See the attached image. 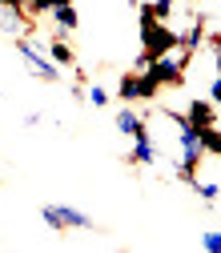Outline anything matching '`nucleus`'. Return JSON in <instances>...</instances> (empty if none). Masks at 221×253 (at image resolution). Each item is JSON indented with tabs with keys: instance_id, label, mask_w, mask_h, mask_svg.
I'll use <instances>...</instances> for the list:
<instances>
[{
	"instance_id": "f257e3e1",
	"label": "nucleus",
	"mask_w": 221,
	"mask_h": 253,
	"mask_svg": "<svg viewBox=\"0 0 221 253\" xmlns=\"http://www.w3.org/2000/svg\"><path fill=\"white\" fill-rule=\"evenodd\" d=\"M137 12H141V52H145V56H161L165 48H173V44H177V33L169 28V20L149 16V8H145V4H141Z\"/></svg>"
},
{
	"instance_id": "f03ea898",
	"label": "nucleus",
	"mask_w": 221,
	"mask_h": 253,
	"mask_svg": "<svg viewBox=\"0 0 221 253\" xmlns=\"http://www.w3.org/2000/svg\"><path fill=\"white\" fill-rule=\"evenodd\" d=\"M41 221L48 229H97V221L88 213H81V209H73V205H44Z\"/></svg>"
},
{
	"instance_id": "7ed1b4c3",
	"label": "nucleus",
	"mask_w": 221,
	"mask_h": 253,
	"mask_svg": "<svg viewBox=\"0 0 221 253\" xmlns=\"http://www.w3.org/2000/svg\"><path fill=\"white\" fill-rule=\"evenodd\" d=\"M157 92H161V84H157L149 73H125L121 77V84H117V97L125 101V105H133V101H153Z\"/></svg>"
},
{
	"instance_id": "20e7f679",
	"label": "nucleus",
	"mask_w": 221,
	"mask_h": 253,
	"mask_svg": "<svg viewBox=\"0 0 221 253\" xmlns=\"http://www.w3.org/2000/svg\"><path fill=\"white\" fill-rule=\"evenodd\" d=\"M16 52L28 60V73H33V77H41L44 84H56V81H60V69H56V65H52V60H48V56H44L33 41H28V37H16Z\"/></svg>"
},
{
	"instance_id": "39448f33",
	"label": "nucleus",
	"mask_w": 221,
	"mask_h": 253,
	"mask_svg": "<svg viewBox=\"0 0 221 253\" xmlns=\"http://www.w3.org/2000/svg\"><path fill=\"white\" fill-rule=\"evenodd\" d=\"M185 121L193 125L197 133H217V129H221V125H217V105H213V101H201V97H197V101H189Z\"/></svg>"
},
{
	"instance_id": "423d86ee",
	"label": "nucleus",
	"mask_w": 221,
	"mask_h": 253,
	"mask_svg": "<svg viewBox=\"0 0 221 253\" xmlns=\"http://www.w3.org/2000/svg\"><path fill=\"white\" fill-rule=\"evenodd\" d=\"M117 129H121L125 137H137V133H145V129H149V125H145V117H141L137 109L125 105V109H117Z\"/></svg>"
},
{
	"instance_id": "0eeeda50",
	"label": "nucleus",
	"mask_w": 221,
	"mask_h": 253,
	"mask_svg": "<svg viewBox=\"0 0 221 253\" xmlns=\"http://www.w3.org/2000/svg\"><path fill=\"white\" fill-rule=\"evenodd\" d=\"M153 157H157V149H153L149 129H145V133L133 137V153H129V161H133V165H153Z\"/></svg>"
},
{
	"instance_id": "6e6552de",
	"label": "nucleus",
	"mask_w": 221,
	"mask_h": 253,
	"mask_svg": "<svg viewBox=\"0 0 221 253\" xmlns=\"http://www.w3.org/2000/svg\"><path fill=\"white\" fill-rule=\"evenodd\" d=\"M52 20H56V28H60L56 37H65V33H77L81 16H77V8H73V0H69V4H56V8H52Z\"/></svg>"
},
{
	"instance_id": "1a4fd4ad",
	"label": "nucleus",
	"mask_w": 221,
	"mask_h": 253,
	"mask_svg": "<svg viewBox=\"0 0 221 253\" xmlns=\"http://www.w3.org/2000/svg\"><path fill=\"white\" fill-rule=\"evenodd\" d=\"M85 101H88L92 109H105V105H113V92H109L105 84H88V92H85Z\"/></svg>"
},
{
	"instance_id": "9d476101",
	"label": "nucleus",
	"mask_w": 221,
	"mask_h": 253,
	"mask_svg": "<svg viewBox=\"0 0 221 253\" xmlns=\"http://www.w3.org/2000/svg\"><path fill=\"white\" fill-rule=\"evenodd\" d=\"M48 60H52V65H73V48H69L65 41H52V48H48Z\"/></svg>"
},
{
	"instance_id": "9b49d317",
	"label": "nucleus",
	"mask_w": 221,
	"mask_h": 253,
	"mask_svg": "<svg viewBox=\"0 0 221 253\" xmlns=\"http://www.w3.org/2000/svg\"><path fill=\"white\" fill-rule=\"evenodd\" d=\"M145 8H149V16H157V20H169L173 8H177V0H153V4H145Z\"/></svg>"
},
{
	"instance_id": "f8f14e48",
	"label": "nucleus",
	"mask_w": 221,
	"mask_h": 253,
	"mask_svg": "<svg viewBox=\"0 0 221 253\" xmlns=\"http://www.w3.org/2000/svg\"><path fill=\"white\" fill-rule=\"evenodd\" d=\"M201 245H205L209 253H217V249H221V233H217V229H205V237H201Z\"/></svg>"
},
{
	"instance_id": "ddd939ff",
	"label": "nucleus",
	"mask_w": 221,
	"mask_h": 253,
	"mask_svg": "<svg viewBox=\"0 0 221 253\" xmlns=\"http://www.w3.org/2000/svg\"><path fill=\"white\" fill-rule=\"evenodd\" d=\"M205 101H213V105H221V77H213V84H209V97Z\"/></svg>"
}]
</instances>
